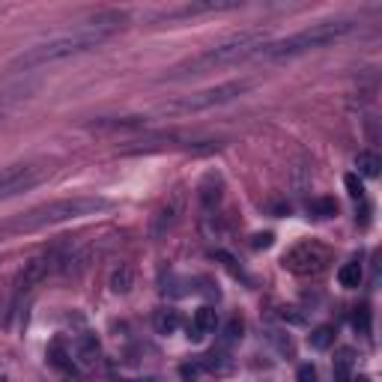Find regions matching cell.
Wrapping results in <instances>:
<instances>
[{
    "mask_svg": "<svg viewBox=\"0 0 382 382\" xmlns=\"http://www.w3.org/2000/svg\"><path fill=\"white\" fill-rule=\"evenodd\" d=\"M123 27H125L123 12H101V16L84 21V24H78V27L66 30V33L48 36V39L24 48L21 54L12 57L9 72H33V69L48 66V63H60V60L87 54V51H93L96 45L111 39L113 33H120Z\"/></svg>",
    "mask_w": 382,
    "mask_h": 382,
    "instance_id": "cell-1",
    "label": "cell"
},
{
    "mask_svg": "<svg viewBox=\"0 0 382 382\" xmlns=\"http://www.w3.org/2000/svg\"><path fill=\"white\" fill-rule=\"evenodd\" d=\"M263 45H269V33L263 27H251V30H242L230 39H224L212 48H203L200 54L188 57L183 63H176L164 72L161 81H188V78H197V75H207L215 69H224V66H233L239 60H248L254 57Z\"/></svg>",
    "mask_w": 382,
    "mask_h": 382,
    "instance_id": "cell-2",
    "label": "cell"
},
{
    "mask_svg": "<svg viewBox=\"0 0 382 382\" xmlns=\"http://www.w3.org/2000/svg\"><path fill=\"white\" fill-rule=\"evenodd\" d=\"M113 203L108 197H99V195H78V197H60V200H51L42 203L30 212L18 215L6 224L9 233H39L48 230V227H57V224H69V221H78V218H90V215H101L108 212Z\"/></svg>",
    "mask_w": 382,
    "mask_h": 382,
    "instance_id": "cell-3",
    "label": "cell"
},
{
    "mask_svg": "<svg viewBox=\"0 0 382 382\" xmlns=\"http://www.w3.org/2000/svg\"><path fill=\"white\" fill-rule=\"evenodd\" d=\"M355 30V21L352 18H332V21H316L311 27H304L299 33L287 36V39H278V42H269L257 51V57L263 63H284V60H292V57H302L308 51H316V48H326L332 42H340L343 36H350Z\"/></svg>",
    "mask_w": 382,
    "mask_h": 382,
    "instance_id": "cell-4",
    "label": "cell"
},
{
    "mask_svg": "<svg viewBox=\"0 0 382 382\" xmlns=\"http://www.w3.org/2000/svg\"><path fill=\"white\" fill-rule=\"evenodd\" d=\"M254 87V81H227L218 87H207V90H197L191 96H183L176 101H168L161 105L159 113H200V111H212V108H221L227 101H236L239 96H245Z\"/></svg>",
    "mask_w": 382,
    "mask_h": 382,
    "instance_id": "cell-5",
    "label": "cell"
},
{
    "mask_svg": "<svg viewBox=\"0 0 382 382\" xmlns=\"http://www.w3.org/2000/svg\"><path fill=\"white\" fill-rule=\"evenodd\" d=\"M328 263H332V254L323 242L316 239H304L299 245H292L287 254H284V269L299 275V278H316L328 269Z\"/></svg>",
    "mask_w": 382,
    "mask_h": 382,
    "instance_id": "cell-6",
    "label": "cell"
},
{
    "mask_svg": "<svg viewBox=\"0 0 382 382\" xmlns=\"http://www.w3.org/2000/svg\"><path fill=\"white\" fill-rule=\"evenodd\" d=\"M48 176L45 168L39 164H12V168L0 171V200H9V197H18L24 191L36 188Z\"/></svg>",
    "mask_w": 382,
    "mask_h": 382,
    "instance_id": "cell-7",
    "label": "cell"
},
{
    "mask_svg": "<svg viewBox=\"0 0 382 382\" xmlns=\"http://www.w3.org/2000/svg\"><path fill=\"white\" fill-rule=\"evenodd\" d=\"M57 251H42V254H36L33 260L24 263V269L18 272L16 278V299L24 296V292H30L36 284H42L45 278L57 269Z\"/></svg>",
    "mask_w": 382,
    "mask_h": 382,
    "instance_id": "cell-8",
    "label": "cell"
},
{
    "mask_svg": "<svg viewBox=\"0 0 382 382\" xmlns=\"http://www.w3.org/2000/svg\"><path fill=\"white\" fill-rule=\"evenodd\" d=\"M239 4L236 0H200V4H185V6H176L161 12L159 21H180V18H195V16H207V12H227V9H236Z\"/></svg>",
    "mask_w": 382,
    "mask_h": 382,
    "instance_id": "cell-9",
    "label": "cell"
},
{
    "mask_svg": "<svg viewBox=\"0 0 382 382\" xmlns=\"http://www.w3.org/2000/svg\"><path fill=\"white\" fill-rule=\"evenodd\" d=\"M183 207H185V195H183V191H173L171 200L164 203V207L156 212V218H152V236L168 233L171 227L176 224V218L183 215Z\"/></svg>",
    "mask_w": 382,
    "mask_h": 382,
    "instance_id": "cell-10",
    "label": "cell"
},
{
    "mask_svg": "<svg viewBox=\"0 0 382 382\" xmlns=\"http://www.w3.org/2000/svg\"><path fill=\"white\" fill-rule=\"evenodd\" d=\"M36 93V84H16V87H6V90H0V120H6L9 113H16L24 101Z\"/></svg>",
    "mask_w": 382,
    "mask_h": 382,
    "instance_id": "cell-11",
    "label": "cell"
},
{
    "mask_svg": "<svg viewBox=\"0 0 382 382\" xmlns=\"http://www.w3.org/2000/svg\"><path fill=\"white\" fill-rule=\"evenodd\" d=\"M215 326H218V311L209 308V304H203V308L195 311V320H191V338L203 340L207 335L215 332Z\"/></svg>",
    "mask_w": 382,
    "mask_h": 382,
    "instance_id": "cell-12",
    "label": "cell"
},
{
    "mask_svg": "<svg viewBox=\"0 0 382 382\" xmlns=\"http://www.w3.org/2000/svg\"><path fill=\"white\" fill-rule=\"evenodd\" d=\"M362 278H364V269H362V260H350V263H343L340 269H338V281L340 287H347V290H355L362 284Z\"/></svg>",
    "mask_w": 382,
    "mask_h": 382,
    "instance_id": "cell-13",
    "label": "cell"
},
{
    "mask_svg": "<svg viewBox=\"0 0 382 382\" xmlns=\"http://www.w3.org/2000/svg\"><path fill=\"white\" fill-rule=\"evenodd\" d=\"M99 340L96 338H90V335H84L81 340H78V362L84 364V367H96L99 364Z\"/></svg>",
    "mask_w": 382,
    "mask_h": 382,
    "instance_id": "cell-14",
    "label": "cell"
},
{
    "mask_svg": "<svg viewBox=\"0 0 382 382\" xmlns=\"http://www.w3.org/2000/svg\"><path fill=\"white\" fill-rule=\"evenodd\" d=\"M355 168H359L362 176H367V180H374V176H379V168L382 161L376 152H359V159H355Z\"/></svg>",
    "mask_w": 382,
    "mask_h": 382,
    "instance_id": "cell-15",
    "label": "cell"
},
{
    "mask_svg": "<svg viewBox=\"0 0 382 382\" xmlns=\"http://www.w3.org/2000/svg\"><path fill=\"white\" fill-rule=\"evenodd\" d=\"M176 328H180V314H176L173 308H164L156 314V332L159 335H173Z\"/></svg>",
    "mask_w": 382,
    "mask_h": 382,
    "instance_id": "cell-16",
    "label": "cell"
},
{
    "mask_svg": "<svg viewBox=\"0 0 382 382\" xmlns=\"http://www.w3.org/2000/svg\"><path fill=\"white\" fill-rule=\"evenodd\" d=\"M132 266H120V269H113V275H111V290L113 292H129L132 290Z\"/></svg>",
    "mask_w": 382,
    "mask_h": 382,
    "instance_id": "cell-17",
    "label": "cell"
},
{
    "mask_svg": "<svg viewBox=\"0 0 382 382\" xmlns=\"http://www.w3.org/2000/svg\"><path fill=\"white\" fill-rule=\"evenodd\" d=\"M308 340H311V347H314V350H328V347H332V340H335L332 326H320V328H314Z\"/></svg>",
    "mask_w": 382,
    "mask_h": 382,
    "instance_id": "cell-18",
    "label": "cell"
},
{
    "mask_svg": "<svg viewBox=\"0 0 382 382\" xmlns=\"http://www.w3.org/2000/svg\"><path fill=\"white\" fill-rule=\"evenodd\" d=\"M350 367H352V352H350V350H340V355H338V364H335V374H338V379L347 382V379H350Z\"/></svg>",
    "mask_w": 382,
    "mask_h": 382,
    "instance_id": "cell-19",
    "label": "cell"
},
{
    "mask_svg": "<svg viewBox=\"0 0 382 382\" xmlns=\"http://www.w3.org/2000/svg\"><path fill=\"white\" fill-rule=\"evenodd\" d=\"M355 328H359L362 335L371 332V311H367V304H362V308H355Z\"/></svg>",
    "mask_w": 382,
    "mask_h": 382,
    "instance_id": "cell-20",
    "label": "cell"
},
{
    "mask_svg": "<svg viewBox=\"0 0 382 382\" xmlns=\"http://www.w3.org/2000/svg\"><path fill=\"white\" fill-rule=\"evenodd\" d=\"M242 328H245V326H242V320H239V316H233V320L227 323V328H224V343H236L242 338Z\"/></svg>",
    "mask_w": 382,
    "mask_h": 382,
    "instance_id": "cell-21",
    "label": "cell"
},
{
    "mask_svg": "<svg viewBox=\"0 0 382 382\" xmlns=\"http://www.w3.org/2000/svg\"><path fill=\"white\" fill-rule=\"evenodd\" d=\"M343 183H347V188H350V197H355V200H362V197H364L362 180H359L355 173H347V176H343Z\"/></svg>",
    "mask_w": 382,
    "mask_h": 382,
    "instance_id": "cell-22",
    "label": "cell"
},
{
    "mask_svg": "<svg viewBox=\"0 0 382 382\" xmlns=\"http://www.w3.org/2000/svg\"><path fill=\"white\" fill-rule=\"evenodd\" d=\"M314 212H320V218H328V215L338 212V207H335V200H316L314 203Z\"/></svg>",
    "mask_w": 382,
    "mask_h": 382,
    "instance_id": "cell-23",
    "label": "cell"
},
{
    "mask_svg": "<svg viewBox=\"0 0 382 382\" xmlns=\"http://www.w3.org/2000/svg\"><path fill=\"white\" fill-rule=\"evenodd\" d=\"M299 382H316V367L314 364H302L299 367V374H296Z\"/></svg>",
    "mask_w": 382,
    "mask_h": 382,
    "instance_id": "cell-24",
    "label": "cell"
},
{
    "mask_svg": "<svg viewBox=\"0 0 382 382\" xmlns=\"http://www.w3.org/2000/svg\"><path fill=\"white\" fill-rule=\"evenodd\" d=\"M251 245H254V248H269V245H272V233H257Z\"/></svg>",
    "mask_w": 382,
    "mask_h": 382,
    "instance_id": "cell-25",
    "label": "cell"
},
{
    "mask_svg": "<svg viewBox=\"0 0 382 382\" xmlns=\"http://www.w3.org/2000/svg\"><path fill=\"white\" fill-rule=\"evenodd\" d=\"M125 382H159V379H152V376H144V379H125Z\"/></svg>",
    "mask_w": 382,
    "mask_h": 382,
    "instance_id": "cell-26",
    "label": "cell"
},
{
    "mask_svg": "<svg viewBox=\"0 0 382 382\" xmlns=\"http://www.w3.org/2000/svg\"><path fill=\"white\" fill-rule=\"evenodd\" d=\"M347 382H371L367 376H355V379H347Z\"/></svg>",
    "mask_w": 382,
    "mask_h": 382,
    "instance_id": "cell-27",
    "label": "cell"
}]
</instances>
